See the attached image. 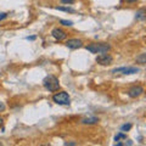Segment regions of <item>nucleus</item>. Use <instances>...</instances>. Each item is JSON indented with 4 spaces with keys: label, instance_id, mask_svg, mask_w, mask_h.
Wrapping results in <instances>:
<instances>
[{
    "label": "nucleus",
    "instance_id": "nucleus-11",
    "mask_svg": "<svg viewBox=\"0 0 146 146\" xmlns=\"http://www.w3.org/2000/svg\"><path fill=\"white\" fill-rule=\"evenodd\" d=\"M145 10L144 9H141V10H139L138 12L135 13V20H140V21H144L145 20Z\"/></svg>",
    "mask_w": 146,
    "mask_h": 146
},
{
    "label": "nucleus",
    "instance_id": "nucleus-3",
    "mask_svg": "<svg viewBox=\"0 0 146 146\" xmlns=\"http://www.w3.org/2000/svg\"><path fill=\"white\" fill-rule=\"evenodd\" d=\"M52 101L57 105H61V106H67L71 102V98L66 91H60V93H56L52 96Z\"/></svg>",
    "mask_w": 146,
    "mask_h": 146
},
{
    "label": "nucleus",
    "instance_id": "nucleus-10",
    "mask_svg": "<svg viewBox=\"0 0 146 146\" xmlns=\"http://www.w3.org/2000/svg\"><path fill=\"white\" fill-rule=\"evenodd\" d=\"M55 9H56V10H58V11H63V12H70V13H73V12H76V10H74V9H72V7H70V6H65V7H63V6H56V7H55Z\"/></svg>",
    "mask_w": 146,
    "mask_h": 146
},
{
    "label": "nucleus",
    "instance_id": "nucleus-12",
    "mask_svg": "<svg viewBox=\"0 0 146 146\" xmlns=\"http://www.w3.org/2000/svg\"><path fill=\"white\" fill-rule=\"evenodd\" d=\"M136 62L140 63V65H145L146 63V54H141L140 56L136 57Z\"/></svg>",
    "mask_w": 146,
    "mask_h": 146
},
{
    "label": "nucleus",
    "instance_id": "nucleus-7",
    "mask_svg": "<svg viewBox=\"0 0 146 146\" xmlns=\"http://www.w3.org/2000/svg\"><path fill=\"white\" fill-rule=\"evenodd\" d=\"M51 35L55 38V40H57V42H62V40H65L67 38V33L61 28H54L51 31Z\"/></svg>",
    "mask_w": 146,
    "mask_h": 146
},
{
    "label": "nucleus",
    "instance_id": "nucleus-14",
    "mask_svg": "<svg viewBox=\"0 0 146 146\" xmlns=\"http://www.w3.org/2000/svg\"><path fill=\"white\" fill-rule=\"evenodd\" d=\"M125 138H127V135H125V134L122 131V133L117 134V135L115 136V141H119V139H125Z\"/></svg>",
    "mask_w": 146,
    "mask_h": 146
},
{
    "label": "nucleus",
    "instance_id": "nucleus-20",
    "mask_svg": "<svg viewBox=\"0 0 146 146\" xmlns=\"http://www.w3.org/2000/svg\"><path fill=\"white\" fill-rule=\"evenodd\" d=\"M65 145H70V146H74V145H77V143H65Z\"/></svg>",
    "mask_w": 146,
    "mask_h": 146
},
{
    "label": "nucleus",
    "instance_id": "nucleus-19",
    "mask_svg": "<svg viewBox=\"0 0 146 146\" xmlns=\"http://www.w3.org/2000/svg\"><path fill=\"white\" fill-rule=\"evenodd\" d=\"M35 38H36V36L35 35H32V36H27V40H35Z\"/></svg>",
    "mask_w": 146,
    "mask_h": 146
},
{
    "label": "nucleus",
    "instance_id": "nucleus-5",
    "mask_svg": "<svg viewBox=\"0 0 146 146\" xmlns=\"http://www.w3.org/2000/svg\"><path fill=\"white\" fill-rule=\"evenodd\" d=\"M96 62L101 66H108L113 62V57L110 54L104 52V54H100L96 56Z\"/></svg>",
    "mask_w": 146,
    "mask_h": 146
},
{
    "label": "nucleus",
    "instance_id": "nucleus-8",
    "mask_svg": "<svg viewBox=\"0 0 146 146\" xmlns=\"http://www.w3.org/2000/svg\"><path fill=\"white\" fill-rule=\"evenodd\" d=\"M66 46L70 49H79L83 46V42L80 39H68L66 42Z\"/></svg>",
    "mask_w": 146,
    "mask_h": 146
},
{
    "label": "nucleus",
    "instance_id": "nucleus-6",
    "mask_svg": "<svg viewBox=\"0 0 146 146\" xmlns=\"http://www.w3.org/2000/svg\"><path fill=\"white\" fill-rule=\"evenodd\" d=\"M143 94H144V88L141 85H134L128 90V96L133 98V99L139 98L140 95H143Z\"/></svg>",
    "mask_w": 146,
    "mask_h": 146
},
{
    "label": "nucleus",
    "instance_id": "nucleus-15",
    "mask_svg": "<svg viewBox=\"0 0 146 146\" xmlns=\"http://www.w3.org/2000/svg\"><path fill=\"white\" fill-rule=\"evenodd\" d=\"M130 129H131V124H130V123H128V124H124V125L121 127V130L122 131H128V130H130Z\"/></svg>",
    "mask_w": 146,
    "mask_h": 146
},
{
    "label": "nucleus",
    "instance_id": "nucleus-22",
    "mask_svg": "<svg viewBox=\"0 0 146 146\" xmlns=\"http://www.w3.org/2000/svg\"><path fill=\"white\" fill-rule=\"evenodd\" d=\"M125 1H127V3H136L138 0H125Z\"/></svg>",
    "mask_w": 146,
    "mask_h": 146
},
{
    "label": "nucleus",
    "instance_id": "nucleus-9",
    "mask_svg": "<svg viewBox=\"0 0 146 146\" xmlns=\"http://www.w3.org/2000/svg\"><path fill=\"white\" fill-rule=\"evenodd\" d=\"M98 122H99V118H96V117H86V118L82 119L83 124H95V123H98Z\"/></svg>",
    "mask_w": 146,
    "mask_h": 146
},
{
    "label": "nucleus",
    "instance_id": "nucleus-18",
    "mask_svg": "<svg viewBox=\"0 0 146 146\" xmlns=\"http://www.w3.org/2000/svg\"><path fill=\"white\" fill-rule=\"evenodd\" d=\"M5 108H6V106H5V104H4V102H1V101H0V112L5 111Z\"/></svg>",
    "mask_w": 146,
    "mask_h": 146
},
{
    "label": "nucleus",
    "instance_id": "nucleus-13",
    "mask_svg": "<svg viewBox=\"0 0 146 146\" xmlns=\"http://www.w3.org/2000/svg\"><path fill=\"white\" fill-rule=\"evenodd\" d=\"M60 23H61L62 26H66V27L73 26V22H72V21H67V20H60Z\"/></svg>",
    "mask_w": 146,
    "mask_h": 146
},
{
    "label": "nucleus",
    "instance_id": "nucleus-1",
    "mask_svg": "<svg viewBox=\"0 0 146 146\" xmlns=\"http://www.w3.org/2000/svg\"><path fill=\"white\" fill-rule=\"evenodd\" d=\"M85 49L91 54H104L111 50V45L107 43H91L86 45Z\"/></svg>",
    "mask_w": 146,
    "mask_h": 146
},
{
    "label": "nucleus",
    "instance_id": "nucleus-16",
    "mask_svg": "<svg viewBox=\"0 0 146 146\" xmlns=\"http://www.w3.org/2000/svg\"><path fill=\"white\" fill-rule=\"evenodd\" d=\"M60 1L62 4H65V5H71V4H73L76 0H60Z\"/></svg>",
    "mask_w": 146,
    "mask_h": 146
},
{
    "label": "nucleus",
    "instance_id": "nucleus-4",
    "mask_svg": "<svg viewBox=\"0 0 146 146\" xmlns=\"http://www.w3.org/2000/svg\"><path fill=\"white\" fill-rule=\"evenodd\" d=\"M139 68L138 67H133V66H128V67H119V68H115L112 70L111 73L116 74V73H121V74H135L139 73Z\"/></svg>",
    "mask_w": 146,
    "mask_h": 146
},
{
    "label": "nucleus",
    "instance_id": "nucleus-17",
    "mask_svg": "<svg viewBox=\"0 0 146 146\" xmlns=\"http://www.w3.org/2000/svg\"><path fill=\"white\" fill-rule=\"evenodd\" d=\"M6 17H7V13H6V12H0V21L5 20Z\"/></svg>",
    "mask_w": 146,
    "mask_h": 146
},
{
    "label": "nucleus",
    "instance_id": "nucleus-21",
    "mask_svg": "<svg viewBox=\"0 0 146 146\" xmlns=\"http://www.w3.org/2000/svg\"><path fill=\"white\" fill-rule=\"evenodd\" d=\"M3 124H4V118L0 117V127H3Z\"/></svg>",
    "mask_w": 146,
    "mask_h": 146
},
{
    "label": "nucleus",
    "instance_id": "nucleus-2",
    "mask_svg": "<svg viewBox=\"0 0 146 146\" xmlns=\"http://www.w3.org/2000/svg\"><path fill=\"white\" fill-rule=\"evenodd\" d=\"M43 85H44L45 89L49 90V91H51V93H54V91H57L58 89H60V82H58V79L55 76L45 77L44 80H43Z\"/></svg>",
    "mask_w": 146,
    "mask_h": 146
}]
</instances>
